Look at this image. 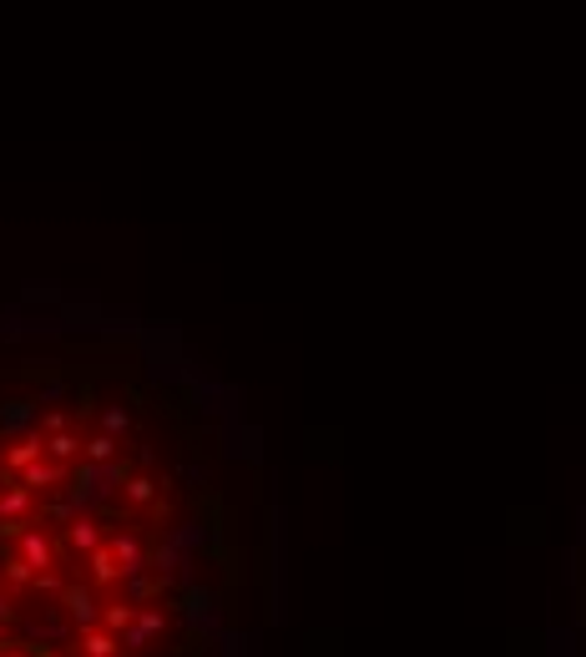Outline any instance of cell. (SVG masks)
Returning a JSON list of instances; mask_svg holds the SVG:
<instances>
[{
  "label": "cell",
  "mask_w": 586,
  "mask_h": 657,
  "mask_svg": "<svg viewBox=\"0 0 586 657\" xmlns=\"http://www.w3.org/2000/svg\"><path fill=\"white\" fill-rule=\"evenodd\" d=\"M279 531L249 400L173 324L0 304V657H253Z\"/></svg>",
  "instance_id": "cell-1"
},
{
  "label": "cell",
  "mask_w": 586,
  "mask_h": 657,
  "mask_svg": "<svg viewBox=\"0 0 586 657\" xmlns=\"http://www.w3.org/2000/svg\"><path fill=\"white\" fill-rule=\"evenodd\" d=\"M566 592H572L576 643L586 653V516H582V531H576V546H572V567H566Z\"/></svg>",
  "instance_id": "cell-2"
}]
</instances>
